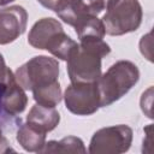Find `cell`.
Wrapping results in <instances>:
<instances>
[{"mask_svg": "<svg viewBox=\"0 0 154 154\" xmlns=\"http://www.w3.org/2000/svg\"><path fill=\"white\" fill-rule=\"evenodd\" d=\"M109 53L111 47L103 40L79 42L66 60L71 83L97 82L101 76V60Z\"/></svg>", "mask_w": 154, "mask_h": 154, "instance_id": "6da1fadb", "label": "cell"}, {"mask_svg": "<svg viewBox=\"0 0 154 154\" xmlns=\"http://www.w3.org/2000/svg\"><path fill=\"white\" fill-rule=\"evenodd\" d=\"M140 79L138 67L129 60H119L97 79L100 107H106L122 99Z\"/></svg>", "mask_w": 154, "mask_h": 154, "instance_id": "7a4b0ae2", "label": "cell"}, {"mask_svg": "<svg viewBox=\"0 0 154 154\" xmlns=\"http://www.w3.org/2000/svg\"><path fill=\"white\" fill-rule=\"evenodd\" d=\"M101 20L105 32L120 36L136 31L142 23V6L138 0H108Z\"/></svg>", "mask_w": 154, "mask_h": 154, "instance_id": "3957f363", "label": "cell"}, {"mask_svg": "<svg viewBox=\"0 0 154 154\" xmlns=\"http://www.w3.org/2000/svg\"><path fill=\"white\" fill-rule=\"evenodd\" d=\"M14 77L24 90L43 88L58 81V60L47 55H36L19 66L14 72Z\"/></svg>", "mask_w": 154, "mask_h": 154, "instance_id": "277c9868", "label": "cell"}, {"mask_svg": "<svg viewBox=\"0 0 154 154\" xmlns=\"http://www.w3.org/2000/svg\"><path fill=\"white\" fill-rule=\"evenodd\" d=\"M132 142V129L119 124L97 130L89 143L90 154H120L129 150Z\"/></svg>", "mask_w": 154, "mask_h": 154, "instance_id": "5b68a950", "label": "cell"}, {"mask_svg": "<svg viewBox=\"0 0 154 154\" xmlns=\"http://www.w3.org/2000/svg\"><path fill=\"white\" fill-rule=\"evenodd\" d=\"M66 108L77 116H90L100 108V95L96 82L71 83L63 95Z\"/></svg>", "mask_w": 154, "mask_h": 154, "instance_id": "8992f818", "label": "cell"}, {"mask_svg": "<svg viewBox=\"0 0 154 154\" xmlns=\"http://www.w3.org/2000/svg\"><path fill=\"white\" fill-rule=\"evenodd\" d=\"M28 12L23 6L12 5L0 8V45H8L24 34Z\"/></svg>", "mask_w": 154, "mask_h": 154, "instance_id": "52a82bcc", "label": "cell"}, {"mask_svg": "<svg viewBox=\"0 0 154 154\" xmlns=\"http://www.w3.org/2000/svg\"><path fill=\"white\" fill-rule=\"evenodd\" d=\"M108 0H63L55 11L58 17L66 24H75L84 17H97L105 8Z\"/></svg>", "mask_w": 154, "mask_h": 154, "instance_id": "ba28073f", "label": "cell"}, {"mask_svg": "<svg viewBox=\"0 0 154 154\" xmlns=\"http://www.w3.org/2000/svg\"><path fill=\"white\" fill-rule=\"evenodd\" d=\"M4 84H5L4 94H2L4 111L10 116L20 114L28 105V96L25 94V90L16 81V77L12 71L8 72Z\"/></svg>", "mask_w": 154, "mask_h": 154, "instance_id": "9c48e42d", "label": "cell"}, {"mask_svg": "<svg viewBox=\"0 0 154 154\" xmlns=\"http://www.w3.org/2000/svg\"><path fill=\"white\" fill-rule=\"evenodd\" d=\"M63 29L61 23L54 18H41L38 19L29 31L28 42L36 49H46L47 43L52 37Z\"/></svg>", "mask_w": 154, "mask_h": 154, "instance_id": "30bf717a", "label": "cell"}, {"mask_svg": "<svg viewBox=\"0 0 154 154\" xmlns=\"http://www.w3.org/2000/svg\"><path fill=\"white\" fill-rule=\"evenodd\" d=\"M59 122L60 114L54 107H46L38 103L34 105L26 116L28 124L46 134L54 130L58 126Z\"/></svg>", "mask_w": 154, "mask_h": 154, "instance_id": "8fae6325", "label": "cell"}, {"mask_svg": "<svg viewBox=\"0 0 154 154\" xmlns=\"http://www.w3.org/2000/svg\"><path fill=\"white\" fill-rule=\"evenodd\" d=\"M16 138L24 150L31 153H41L46 143V132L25 123L22 124L18 129Z\"/></svg>", "mask_w": 154, "mask_h": 154, "instance_id": "7c38bea8", "label": "cell"}, {"mask_svg": "<svg viewBox=\"0 0 154 154\" xmlns=\"http://www.w3.org/2000/svg\"><path fill=\"white\" fill-rule=\"evenodd\" d=\"M73 28L79 38V42L103 40V36L106 34L103 23L97 17H84L78 20Z\"/></svg>", "mask_w": 154, "mask_h": 154, "instance_id": "4fadbf2b", "label": "cell"}, {"mask_svg": "<svg viewBox=\"0 0 154 154\" xmlns=\"http://www.w3.org/2000/svg\"><path fill=\"white\" fill-rule=\"evenodd\" d=\"M77 46L78 43L76 41H73L67 34H65L64 30H60L47 43L46 51H48L55 58L66 61Z\"/></svg>", "mask_w": 154, "mask_h": 154, "instance_id": "5bb4252c", "label": "cell"}, {"mask_svg": "<svg viewBox=\"0 0 154 154\" xmlns=\"http://www.w3.org/2000/svg\"><path fill=\"white\" fill-rule=\"evenodd\" d=\"M83 141L76 136H67L60 141H48L45 143L41 153H85Z\"/></svg>", "mask_w": 154, "mask_h": 154, "instance_id": "9a60e30c", "label": "cell"}, {"mask_svg": "<svg viewBox=\"0 0 154 154\" xmlns=\"http://www.w3.org/2000/svg\"><path fill=\"white\" fill-rule=\"evenodd\" d=\"M32 96L36 103L46 107H55L61 100H63V94H61V88L59 84V81L46 85L43 88L34 89Z\"/></svg>", "mask_w": 154, "mask_h": 154, "instance_id": "2e32d148", "label": "cell"}, {"mask_svg": "<svg viewBox=\"0 0 154 154\" xmlns=\"http://www.w3.org/2000/svg\"><path fill=\"white\" fill-rule=\"evenodd\" d=\"M43 7L48 8V10H52V11H57L61 4L63 0H37Z\"/></svg>", "mask_w": 154, "mask_h": 154, "instance_id": "e0dca14e", "label": "cell"}, {"mask_svg": "<svg viewBox=\"0 0 154 154\" xmlns=\"http://www.w3.org/2000/svg\"><path fill=\"white\" fill-rule=\"evenodd\" d=\"M11 70L6 66V63H5V59L2 57V54H0V83H4L7 78V75Z\"/></svg>", "mask_w": 154, "mask_h": 154, "instance_id": "ac0fdd59", "label": "cell"}, {"mask_svg": "<svg viewBox=\"0 0 154 154\" xmlns=\"http://www.w3.org/2000/svg\"><path fill=\"white\" fill-rule=\"evenodd\" d=\"M8 150H12V149L8 147V142L2 135V130L0 129V153H6Z\"/></svg>", "mask_w": 154, "mask_h": 154, "instance_id": "d6986e66", "label": "cell"}, {"mask_svg": "<svg viewBox=\"0 0 154 154\" xmlns=\"http://www.w3.org/2000/svg\"><path fill=\"white\" fill-rule=\"evenodd\" d=\"M4 88H5V84L4 83H0V114H1V109L2 108V94H4Z\"/></svg>", "mask_w": 154, "mask_h": 154, "instance_id": "ffe728a7", "label": "cell"}, {"mask_svg": "<svg viewBox=\"0 0 154 154\" xmlns=\"http://www.w3.org/2000/svg\"><path fill=\"white\" fill-rule=\"evenodd\" d=\"M12 1H14V0H0V6H6Z\"/></svg>", "mask_w": 154, "mask_h": 154, "instance_id": "44dd1931", "label": "cell"}]
</instances>
